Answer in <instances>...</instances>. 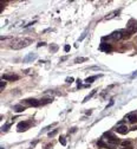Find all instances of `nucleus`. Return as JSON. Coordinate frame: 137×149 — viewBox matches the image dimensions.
I'll return each instance as SVG.
<instances>
[{
    "instance_id": "nucleus-1",
    "label": "nucleus",
    "mask_w": 137,
    "mask_h": 149,
    "mask_svg": "<svg viewBox=\"0 0 137 149\" xmlns=\"http://www.w3.org/2000/svg\"><path fill=\"white\" fill-rule=\"evenodd\" d=\"M31 43H32V39H30V38H20V39L14 40L13 44L11 45V47L12 49H16V50H19V49H23V47L28 46Z\"/></svg>"
},
{
    "instance_id": "nucleus-2",
    "label": "nucleus",
    "mask_w": 137,
    "mask_h": 149,
    "mask_svg": "<svg viewBox=\"0 0 137 149\" xmlns=\"http://www.w3.org/2000/svg\"><path fill=\"white\" fill-rule=\"evenodd\" d=\"M121 38H122V32L118 31V32L111 33L110 36H105V37H103L102 39H103V40H117V39H121Z\"/></svg>"
},
{
    "instance_id": "nucleus-3",
    "label": "nucleus",
    "mask_w": 137,
    "mask_h": 149,
    "mask_svg": "<svg viewBox=\"0 0 137 149\" xmlns=\"http://www.w3.org/2000/svg\"><path fill=\"white\" fill-rule=\"evenodd\" d=\"M126 29H128V31H129L131 34L135 33V32L137 31V21H135L133 19L129 20V23H128V25H126Z\"/></svg>"
},
{
    "instance_id": "nucleus-4",
    "label": "nucleus",
    "mask_w": 137,
    "mask_h": 149,
    "mask_svg": "<svg viewBox=\"0 0 137 149\" xmlns=\"http://www.w3.org/2000/svg\"><path fill=\"white\" fill-rule=\"evenodd\" d=\"M19 77L17 74H8V73H5L3 74V81H18Z\"/></svg>"
},
{
    "instance_id": "nucleus-5",
    "label": "nucleus",
    "mask_w": 137,
    "mask_h": 149,
    "mask_svg": "<svg viewBox=\"0 0 137 149\" xmlns=\"http://www.w3.org/2000/svg\"><path fill=\"white\" fill-rule=\"evenodd\" d=\"M104 136H106L108 137V140L110 141V142H112V143H118L119 142V140L115 136V135H112V132H104Z\"/></svg>"
},
{
    "instance_id": "nucleus-6",
    "label": "nucleus",
    "mask_w": 137,
    "mask_h": 149,
    "mask_svg": "<svg viewBox=\"0 0 137 149\" xmlns=\"http://www.w3.org/2000/svg\"><path fill=\"white\" fill-rule=\"evenodd\" d=\"M99 50L101 51H104V52H109V51L112 50V46L110 44H108V43H102L99 45Z\"/></svg>"
},
{
    "instance_id": "nucleus-7",
    "label": "nucleus",
    "mask_w": 137,
    "mask_h": 149,
    "mask_svg": "<svg viewBox=\"0 0 137 149\" xmlns=\"http://www.w3.org/2000/svg\"><path fill=\"white\" fill-rule=\"evenodd\" d=\"M26 103L27 104H30V105H32V107H39L41 103H40V101H37V99H34V98H30V99H26Z\"/></svg>"
},
{
    "instance_id": "nucleus-8",
    "label": "nucleus",
    "mask_w": 137,
    "mask_h": 149,
    "mask_svg": "<svg viewBox=\"0 0 137 149\" xmlns=\"http://www.w3.org/2000/svg\"><path fill=\"white\" fill-rule=\"evenodd\" d=\"M18 131H23V130H26L28 128V123L27 122H20L18 123Z\"/></svg>"
},
{
    "instance_id": "nucleus-9",
    "label": "nucleus",
    "mask_w": 137,
    "mask_h": 149,
    "mask_svg": "<svg viewBox=\"0 0 137 149\" xmlns=\"http://www.w3.org/2000/svg\"><path fill=\"white\" fill-rule=\"evenodd\" d=\"M116 131L119 132V134H122V135H125L128 132V128H126V125H119V127H117Z\"/></svg>"
},
{
    "instance_id": "nucleus-10",
    "label": "nucleus",
    "mask_w": 137,
    "mask_h": 149,
    "mask_svg": "<svg viewBox=\"0 0 137 149\" xmlns=\"http://www.w3.org/2000/svg\"><path fill=\"white\" fill-rule=\"evenodd\" d=\"M126 118L129 120L130 123H135V122H137V115H136V114H128Z\"/></svg>"
},
{
    "instance_id": "nucleus-11",
    "label": "nucleus",
    "mask_w": 137,
    "mask_h": 149,
    "mask_svg": "<svg viewBox=\"0 0 137 149\" xmlns=\"http://www.w3.org/2000/svg\"><path fill=\"white\" fill-rule=\"evenodd\" d=\"M121 32H122V38H123V39H128V38L131 37V33H130L128 30H126V31H125V30H122Z\"/></svg>"
},
{
    "instance_id": "nucleus-12",
    "label": "nucleus",
    "mask_w": 137,
    "mask_h": 149,
    "mask_svg": "<svg viewBox=\"0 0 137 149\" xmlns=\"http://www.w3.org/2000/svg\"><path fill=\"white\" fill-rule=\"evenodd\" d=\"M13 109H14V111H17V112H23V111L25 110V108H24L23 105H14Z\"/></svg>"
},
{
    "instance_id": "nucleus-13",
    "label": "nucleus",
    "mask_w": 137,
    "mask_h": 149,
    "mask_svg": "<svg viewBox=\"0 0 137 149\" xmlns=\"http://www.w3.org/2000/svg\"><path fill=\"white\" fill-rule=\"evenodd\" d=\"M95 79H97V76H91V77H88V78L85 79V82H88V83H92Z\"/></svg>"
},
{
    "instance_id": "nucleus-14",
    "label": "nucleus",
    "mask_w": 137,
    "mask_h": 149,
    "mask_svg": "<svg viewBox=\"0 0 137 149\" xmlns=\"http://www.w3.org/2000/svg\"><path fill=\"white\" fill-rule=\"evenodd\" d=\"M95 94H96V90H93V91H91V94H90L89 96H86V97H85V99H84L83 102H88V101H89V99H90V98H91V97H92V96L95 95Z\"/></svg>"
},
{
    "instance_id": "nucleus-15",
    "label": "nucleus",
    "mask_w": 137,
    "mask_h": 149,
    "mask_svg": "<svg viewBox=\"0 0 137 149\" xmlns=\"http://www.w3.org/2000/svg\"><path fill=\"white\" fill-rule=\"evenodd\" d=\"M97 144H98V147H101V148H106V147H108V144H105L102 140H101V141H98V143H97Z\"/></svg>"
},
{
    "instance_id": "nucleus-16",
    "label": "nucleus",
    "mask_w": 137,
    "mask_h": 149,
    "mask_svg": "<svg viewBox=\"0 0 137 149\" xmlns=\"http://www.w3.org/2000/svg\"><path fill=\"white\" fill-rule=\"evenodd\" d=\"M51 102H52L51 98H45V99H41V101H40L41 104H46V103H51Z\"/></svg>"
},
{
    "instance_id": "nucleus-17",
    "label": "nucleus",
    "mask_w": 137,
    "mask_h": 149,
    "mask_svg": "<svg viewBox=\"0 0 137 149\" xmlns=\"http://www.w3.org/2000/svg\"><path fill=\"white\" fill-rule=\"evenodd\" d=\"M59 142H60L63 145H66V140H65V137H64V136H60V138H59Z\"/></svg>"
},
{
    "instance_id": "nucleus-18",
    "label": "nucleus",
    "mask_w": 137,
    "mask_h": 149,
    "mask_svg": "<svg viewBox=\"0 0 137 149\" xmlns=\"http://www.w3.org/2000/svg\"><path fill=\"white\" fill-rule=\"evenodd\" d=\"M118 12H119V11H115L113 13H111V14H109V16L106 17V19H111V18H112V17H115V14H117Z\"/></svg>"
},
{
    "instance_id": "nucleus-19",
    "label": "nucleus",
    "mask_w": 137,
    "mask_h": 149,
    "mask_svg": "<svg viewBox=\"0 0 137 149\" xmlns=\"http://www.w3.org/2000/svg\"><path fill=\"white\" fill-rule=\"evenodd\" d=\"M85 60H88V58H77V59L75 60V63H79V62H85Z\"/></svg>"
},
{
    "instance_id": "nucleus-20",
    "label": "nucleus",
    "mask_w": 137,
    "mask_h": 149,
    "mask_svg": "<svg viewBox=\"0 0 137 149\" xmlns=\"http://www.w3.org/2000/svg\"><path fill=\"white\" fill-rule=\"evenodd\" d=\"M57 132H58V130L56 129V130H53V131H51V132H48V136H50V137H52V136H54V135H56Z\"/></svg>"
},
{
    "instance_id": "nucleus-21",
    "label": "nucleus",
    "mask_w": 137,
    "mask_h": 149,
    "mask_svg": "<svg viewBox=\"0 0 137 149\" xmlns=\"http://www.w3.org/2000/svg\"><path fill=\"white\" fill-rule=\"evenodd\" d=\"M8 128H10V124L7 123V124H5V125L3 127V131H7V130H8Z\"/></svg>"
},
{
    "instance_id": "nucleus-22",
    "label": "nucleus",
    "mask_w": 137,
    "mask_h": 149,
    "mask_svg": "<svg viewBox=\"0 0 137 149\" xmlns=\"http://www.w3.org/2000/svg\"><path fill=\"white\" fill-rule=\"evenodd\" d=\"M122 145H124V147H130V142H129V141H124V142H122Z\"/></svg>"
},
{
    "instance_id": "nucleus-23",
    "label": "nucleus",
    "mask_w": 137,
    "mask_h": 149,
    "mask_svg": "<svg viewBox=\"0 0 137 149\" xmlns=\"http://www.w3.org/2000/svg\"><path fill=\"white\" fill-rule=\"evenodd\" d=\"M36 58V54H30L27 58H25V60H28V59H34Z\"/></svg>"
},
{
    "instance_id": "nucleus-24",
    "label": "nucleus",
    "mask_w": 137,
    "mask_h": 149,
    "mask_svg": "<svg viewBox=\"0 0 137 149\" xmlns=\"http://www.w3.org/2000/svg\"><path fill=\"white\" fill-rule=\"evenodd\" d=\"M72 82H73V78H72V77L66 78V83H72Z\"/></svg>"
},
{
    "instance_id": "nucleus-25",
    "label": "nucleus",
    "mask_w": 137,
    "mask_h": 149,
    "mask_svg": "<svg viewBox=\"0 0 137 149\" xmlns=\"http://www.w3.org/2000/svg\"><path fill=\"white\" fill-rule=\"evenodd\" d=\"M70 49H71L70 46H68V45H66V46L64 47V51H65V52H67V51H70Z\"/></svg>"
},
{
    "instance_id": "nucleus-26",
    "label": "nucleus",
    "mask_w": 137,
    "mask_h": 149,
    "mask_svg": "<svg viewBox=\"0 0 137 149\" xmlns=\"http://www.w3.org/2000/svg\"><path fill=\"white\" fill-rule=\"evenodd\" d=\"M45 45V43L44 41H41V43H38V47H40V46H44Z\"/></svg>"
},
{
    "instance_id": "nucleus-27",
    "label": "nucleus",
    "mask_w": 137,
    "mask_h": 149,
    "mask_svg": "<svg viewBox=\"0 0 137 149\" xmlns=\"http://www.w3.org/2000/svg\"><path fill=\"white\" fill-rule=\"evenodd\" d=\"M77 84H78V88H79V87L82 85V81H81V79H77Z\"/></svg>"
},
{
    "instance_id": "nucleus-28",
    "label": "nucleus",
    "mask_w": 137,
    "mask_h": 149,
    "mask_svg": "<svg viewBox=\"0 0 137 149\" xmlns=\"http://www.w3.org/2000/svg\"><path fill=\"white\" fill-rule=\"evenodd\" d=\"M5 85H6V83H5V82L3 81V82H1V90L4 89V87H5Z\"/></svg>"
},
{
    "instance_id": "nucleus-29",
    "label": "nucleus",
    "mask_w": 137,
    "mask_h": 149,
    "mask_svg": "<svg viewBox=\"0 0 137 149\" xmlns=\"http://www.w3.org/2000/svg\"><path fill=\"white\" fill-rule=\"evenodd\" d=\"M123 149H132V148H131V145H130V147H124Z\"/></svg>"
}]
</instances>
